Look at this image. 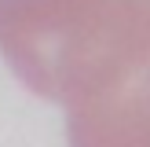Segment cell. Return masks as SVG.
I'll return each mask as SVG.
<instances>
[{"mask_svg": "<svg viewBox=\"0 0 150 147\" xmlns=\"http://www.w3.org/2000/svg\"><path fill=\"white\" fill-rule=\"evenodd\" d=\"M0 55L70 147H150V0H0Z\"/></svg>", "mask_w": 150, "mask_h": 147, "instance_id": "obj_1", "label": "cell"}]
</instances>
